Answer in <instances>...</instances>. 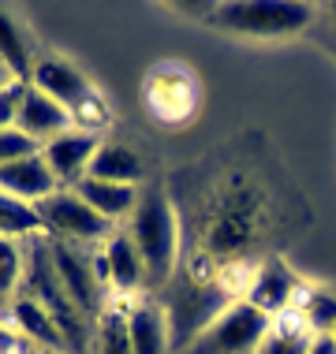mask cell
<instances>
[{"label": "cell", "mask_w": 336, "mask_h": 354, "mask_svg": "<svg viewBox=\"0 0 336 354\" xmlns=\"http://www.w3.org/2000/svg\"><path fill=\"white\" fill-rule=\"evenodd\" d=\"M269 224L265 198L247 176H232L217 190L202 224V265H191V276L213 280L220 269L243 265V257L262 243Z\"/></svg>", "instance_id": "1"}, {"label": "cell", "mask_w": 336, "mask_h": 354, "mask_svg": "<svg viewBox=\"0 0 336 354\" xmlns=\"http://www.w3.org/2000/svg\"><path fill=\"white\" fill-rule=\"evenodd\" d=\"M127 235L139 246V257L146 265V283L150 291H161L176 280V261H179V220L176 209L165 198L161 187L142 190L139 205L127 220Z\"/></svg>", "instance_id": "2"}, {"label": "cell", "mask_w": 336, "mask_h": 354, "mask_svg": "<svg viewBox=\"0 0 336 354\" xmlns=\"http://www.w3.org/2000/svg\"><path fill=\"white\" fill-rule=\"evenodd\" d=\"M318 8L303 0H228L213 4L206 23L236 37H258V41H281L310 30Z\"/></svg>", "instance_id": "3"}, {"label": "cell", "mask_w": 336, "mask_h": 354, "mask_svg": "<svg viewBox=\"0 0 336 354\" xmlns=\"http://www.w3.org/2000/svg\"><path fill=\"white\" fill-rule=\"evenodd\" d=\"M26 295L42 306L45 313L56 321V328L64 332L67 351L71 354H86V343H90V328H86V317L79 313V306L71 302V295L64 291L60 276H56L53 254H49V239L34 235L26 239V276H23Z\"/></svg>", "instance_id": "4"}, {"label": "cell", "mask_w": 336, "mask_h": 354, "mask_svg": "<svg viewBox=\"0 0 336 354\" xmlns=\"http://www.w3.org/2000/svg\"><path fill=\"white\" fill-rule=\"evenodd\" d=\"M236 302V291L224 280H198V276H184L179 283H168V302H165V317H168V336L172 351H191L195 339L213 324L228 306Z\"/></svg>", "instance_id": "5"}, {"label": "cell", "mask_w": 336, "mask_h": 354, "mask_svg": "<svg viewBox=\"0 0 336 354\" xmlns=\"http://www.w3.org/2000/svg\"><path fill=\"white\" fill-rule=\"evenodd\" d=\"M37 90H45L49 97L60 104L67 116L75 120V131H90V135H101L109 127V104L101 101V93L94 90V82L75 68V64L60 60V56H45V60L34 64V79Z\"/></svg>", "instance_id": "6"}, {"label": "cell", "mask_w": 336, "mask_h": 354, "mask_svg": "<svg viewBox=\"0 0 336 354\" xmlns=\"http://www.w3.org/2000/svg\"><path fill=\"white\" fill-rule=\"evenodd\" d=\"M37 216H42V232L49 239H60V243L71 246H86V243H109L116 235V224L105 220L90 202H82L75 190H56L53 198H45L37 205Z\"/></svg>", "instance_id": "7"}, {"label": "cell", "mask_w": 336, "mask_h": 354, "mask_svg": "<svg viewBox=\"0 0 336 354\" xmlns=\"http://www.w3.org/2000/svg\"><path fill=\"white\" fill-rule=\"evenodd\" d=\"M269 328H273V317H265V313L254 310L251 302L236 299L195 339V347L187 354H254V351H262Z\"/></svg>", "instance_id": "8"}, {"label": "cell", "mask_w": 336, "mask_h": 354, "mask_svg": "<svg viewBox=\"0 0 336 354\" xmlns=\"http://www.w3.org/2000/svg\"><path fill=\"white\" fill-rule=\"evenodd\" d=\"M49 239V235H45ZM49 254L56 265V276H60L64 291L71 295V302L79 306L82 317H101L105 310V283L98 276V261L94 257H82L79 246L60 243V239H49Z\"/></svg>", "instance_id": "9"}, {"label": "cell", "mask_w": 336, "mask_h": 354, "mask_svg": "<svg viewBox=\"0 0 336 354\" xmlns=\"http://www.w3.org/2000/svg\"><path fill=\"white\" fill-rule=\"evenodd\" d=\"M299 291H303V280L295 276L292 265H288L284 257H265V261H258L251 269L239 299L251 302L254 310H262L265 317H281V313L295 310Z\"/></svg>", "instance_id": "10"}, {"label": "cell", "mask_w": 336, "mask_h": 354, "mask_svg": "<svg viewBox=\"0 0 336 354\" xmlns=\"http://www.w3.org/2000/svg\"><path fill=\"white\" fill-rule=\"evenodd\" d=\"M146 104L161 123H184L195 116L198 104V86L187 68L179 64H161L146 79Z\"/></svg>", "instance_id": "11"}, {"label": "cell", "mask_w": 336, "mask_h": 354, "mask_svg": "<svg viewBox=\"0 0 336 354\" xmlns=\"http://www.w3.org/2000/svg\"><path fill=\"white\" fill-rule=\"evenodd\" d=\"M101 149V135H90V131H67V135L53 138L42 146V157L49 165L53 179L60 190H75L90 176V165Z\"/></svg>", "instance_id": "12"}, {"label": "cell", "mask_w": 336, "mask_h": 354, "mask_svg": "<svg viewBox=\"0 0 336 354\" xmlns=\"http://www.w3.org/2000/svg\"><path fill=\"white\" fill-rule=\"evenodd\" d=\"M94 261H98L101 283H112L116 299H131V295H139V291H150V283H146V265H142L139 246L131 243L127 232H116V235H112L109 243L101 246V254L94 257ZM105 291H109V287H105Z\"/></svg>", "instance_id": "13"}, {"label": "cell", "mask_w": 336, "mask_h": 354, "mask_svg": "<svg viewBox=\"0 0 336 354\" xmlns=\"http://www.w3.org/2000/svg\"><path fill=\"white\" fill-rule=\"evenodd\" d=\"M15 127L23 131V135H30L34 142H53L67 135V131H75V120L67 116V112L56 104L45 90H37L34 82H26L23 90V101H19V116H15Z\"/></svg>", "instance_id": "14"}, {"label": "cell", "mask_w": 336, "mask_h": 354, "mask_svg": "<svg viewBox=\"0 0 336 354\" xmlns=\"http://www.w3.org/2000/svg\"><path fill=\"white\" fill-rule=\"evenodd\" d=\"M8 324H12L19 336L30 343V347H37V351H45V354H71V351H67L64 332L56 328V321L26 291H19L12 313H8Z\"/></svg>", "instance_id": "15"}, {"label": "cell", "mask_w": 336, "mask_h": 354, "mask_svg": "<svg viewBox=\"0 0 336 354\" xmlns=\"http://www.w3.org/2000/svg\"><path fill=\"white\" fill-rule=\"evenodd\" d=\"M0 190L19 198V202H26V205H42L45 198H53L60 187H56L45 157L37 153V157H26V160H15V165L0 168Z\"/></svg>", "instance_id": "16"}, {"label": "cell", "mask_w": 336, "mask_h": 354, "mask_svg": "<svg viewBox=\"0 0 336 354\" xmlns=\"http://www.w3.org/2000/svg\"><path fill=\"white\" fill-rule=\"evenodd\" d=\"M127 332H131L134 354H172L168 317L161 302H150V299L127 302Z\"/></svg>", "instance_id": "17"}, {"label": "cell", "mask_w": 336, "mask_h": 354, "mask_svg": "<svg viewBox=\"0 0 336 354\" xmlns=\"http://www.w3.org/2000/svg\"><path fill=\"white\" fill-rule=\"evenodd\" d=\"M75 194L82 198V202H90L105 220H131L134 205H139L142 190L139 187H123V183H101V179H90L86 176L79 187H75Z\"/></svg>", "instance_id": "18"}, {"label": "cell", "mask_w": 336, "mask_h": 354, "mask_svg": "<svg viewBox=\"0 0 336 354\" xmlns=\"http://www.w3.org/2000/svg\"><path fill=\"white\" fill-rule=\"evenodd\" d=\"M142 176H146V165L142 157L120 142H101L98 157L90 165V179H101V183H123V187H139Z\"/></svg>", "instance_id": "19"}, {"label": "cell", "mask_w": 336, "mask_h": 354, "mask_svg": "<svg viewBox=\"0 0 336 354\" xmlns=\"http://www.w3.org/2000/svg\"><path fill=\"white\" fill-rule=\"evenodd\" d=\"M0 60L8 64L15 82H30L34 79V53H30V41H26L23 26L15 23V15L0 4Z\"/></svg>", "instance_id": "20"}, {"label": "cell", "mask_w": 336, "mask_h": 354, "mask_svg": "<svg viewBox=\"0 0 336 354\" xmlns=\"http://www.w3.org/2000/svg\"><path fill=\"white\" fill-rule=\"evenodd\" d=\"M23 276H26V243L0 239V321L4 324L19 291H23Z\"/></svg>", "instance_id": "21"}, {"label": "cell", "mask_w": 336, "mask_h": 354, "mask_svg": "<svg viewBox=\"0 0 336 354\" xmlns=\"http://www.w3.org/2000/svg\"><path fill=\"white\" fill-rule=\"evenodd\" d=\"M295 313H299V321L314 332V336H333L336 332V291L303 283L299 302H295Z\"/></svg>", "instance_id": "22"}, {"label": "cell", "mask_w": 336, "mask_h": 354, "mask_svg": "<svg viewBox=\"0 0 336 354\" xmlns=\"http://www.w3.org/2000/svg\"><path fill=\"white\" fill-rule=\"evenodd\" d=\"M314 343V332L299 321V313L288 310L281 317H273V328L262 343V354H306Z\"/></svg>", "instance_id": "23"}, {"label": "cell", "mask_w": 336, "mask_h": 354, "mask_svg": "<svg viewBox=\"0 0 336 354\" xmlns=\"http://www.w3.org/2000/svg\"><path fill=\"white\" fill-rule=\"evenodd\" d=\"M34 235H45L37 205H26V202H19V198L0 190V239L26 243V239H34Z\"/></svg>", "instance_id": "24"}, {"label": "cell", "mask_w": 336, "mask_h": 354, "mask_svg": "<svg viewBox=\"0 0 336 354\" xmlns=\"http://www.w3.org/2000/svg\"><path fill=\"white\" fill-rule=\"evenodd\" d=\"M98 347L101 354H134L131 347V332H127V302H105L101 317H98Z\"/></svg>", "instance_id": "25"}, {"label": "cell", "mask_w": 336, "mask_h": 354, "mask_svg": "<svg viewBox=\"0 0 336 354\" xmlns=\"http://www.w3.org/2000/svg\"><path fill=\"white\" fill-rule=\"evenodd\" d=\"M37 153H42V142H34L30 135H23L19 127L0 131V168L15 165V160H26V157H37Z\"/></svg>", "instance_id": "26"}, {"label": "cell", "mask_w": 336, "mask_h": 354, "mask_svg": "<svg viewBox=\"0 0 336 354\" xmlns=\"http://www.w3.org/2000/svg\"><path fill=\"white\" fill-rule=\"evenodd\" d=\"M23 90H26V82H8V86H0V131H8V127H15V116H19V101H23Z\"/></svg>", "instance_id": "27"}, {"label": "cell", "mask_w": 336, "mask_h": 354, "mask_svg": "<svg viewBox=\"0 0 336 354\" xmlns=\"http://www.w3.org/2000/svg\"><path fill=\"white\" fill-rule=\"evenodd\" d=\"M26 347H30V343H26L23 336H19V332L12 328V324H4V321H0V354H23Z\"/></svg>", "instance_id": "28"}, {"label": "cell", "mask_w": 336, "mask_h": 354, "mask_svg": "<svg viewBox=\"0 0 336 354\" xmlns=\"http://www.w3.org/2000/svg\"><path fill=\"white\" fill-rule=\"evenodd\" d=\"M306 354H336V339L333 336H314V343H310Z\"/></svg>", "instance_id": "29"}, {"label": "cell", "mask_w": 336, "mask_h": 354, "mask_svg": "<svg viewBox=\"0 0 336 354\" xmlns=\"http://www.w3.org/2000/svg\"><path fill=\"white\" fill-rule=\"evenodd\" d=\"M23 354H45V351H37V347H26Z\"/></svg>", "instance_id": "30"}, {"label": "cell", "mask_w": 336, "mask_h": 354, "mask_svg": "<svg viewBox=\"0 0 336 354\" xmlns=\"http://www.w3.org/2000/svg\"><path fill=\"white\" fill-rule=\"evenodd\" d=\"M329 15H333V23H336V4H329Z\"/></svg>", "instance_id": "31"}, {"label": "cell", "mask_w": 336, "mask_h": 354, "mask_svg": "<svg viewBox=\"0 0 336 354\" xmlns=\"http://www.w3.org/2000/svg\"><path fill=\"white\" fill-rule=\"evenodd\" d=\"M333 339H336V332H333Z\"/></svg>", "instance_id": "32"}]
</instances>
